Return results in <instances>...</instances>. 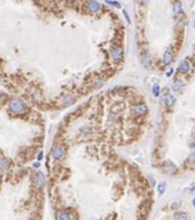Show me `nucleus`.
Listing matches in <instances>:
<instances>
[{"instance_id":"nucleus-24","label":"nucleus","mask_w":195,"mask_h":220,"mask_svg":"<svg viewBox=\"0 0 195 220\" xmlns=\"http://www.w3.org/2000/svg\"><path fill=\"white\" fill-rule=\"evenodd\" d=\"M172 72H173V70H170V71H168V74H166V76H168V77H170V76L172 75Z\"/></svg>"},{"instance_id":"nucleus-4","label":"nucleus","mask_w":195,"mask_h":220,"mask_svg":"<svg viewBox=\"0 0 195 220\" xmlns=\"http://www.w3.org/2000/svg\"><path fill=\"white\" fill-rule=\"evenodd\" d=\"M86 9L92 13H98L101 11V5L95 0H88L86 4Z\"/></svg>"},{"instance_id":"nucleus-1","label":"nucleus","mask_w":195,"mask_h":220,"mask_svg":"<svg viewBox=\"0 0 195 220\" xmlns=\"http://www.w3.org/2000/svg\"><path fill=\"white\" fill-rule=\"evenodd\" d=\"M9 109L16 115H22L27 111V107L22 100H13L9 104Z\"/></svg>"},{"instance_id":"nucleus-25","label":"nucleus","mask_w":195,"mask_h":220,"mask_svg":"<svg viewBox=\"0 0 195 220\" xmlns=\"http://www.w3.org/2000/svg\"><path fill=\"white\" fill-rule=\"evenodd\" d=\"M34 168H39V163H34Z\"/></svg>"},{"instance_id":"nucleus-13","label":"nucleus","mask_w":195,"mask_h":220,"mask_svg":"<svg viewBox=\"0 0 195 220\" xmlns=\"http://www.w3.org/2000/svg\"><path fill=\"white\" fill-rule=\"evenodd\" d=\"M184 86H185V85H184L181 81H177V83L174 84V90H176L177 92H181L184 90Z\"/></svg>"},{"instance_id":"nucleus-17","label":"nucleus","mask_w":195,"mask_h":220,"mask_svg":"<svg viewBox=\"0 0 195 220\" xmlns=\"http://www.w3.org/2000/svg\"><path fill=\"white\" fill-rule=\"evenodd\" d=\"M142 61H143V64H145V65H149V64H150V56H149V54H145V55H143Z\"/></svg>"},{"instance_id":"nucleus-5","label":"nucleus","mask_w":195,"mask_h":220,"mask_svg":"<svg viewBox=\"0 0 195 220\" xmlns=\"http://www.w3.org/2000/svg\"><path fill=\"white\" fill-rule=\"evenodd\" d=\"M34 182L37 187L44 186V184H45V177H44V174L41 173V172H37L34 177Z\"/></svg>"},{"instance_id":"nucleus-15","label":"nucleus","mask_w":195,"mask_h":220,"mask_svg":"<svg viewBox=\"0 0 195 220\" xmlns=\"http://www.w3.org/2000/svg\"><path fill=\"white\" fill-rule=\"evenodd\" d=\"M176 219H181V220H187L188 219V215L186 213H177L174 215Z\"/></svg>"},{"instance_id":"nucleus-3","label":"nucleus","mask_w":195,"mask_h":220,"mask_svg":"<svg viewBox=\"0 0 195 220\" xmlns=\"http://www.w3.org/2000/svg\"><path fill=\"white\" fill-rule=\"evenodd\" d=\"M110 53H111V58L114 60L115 62H118L122 60L123 58V48L122 47H113L111 49H110Z\"/></svg>"},{"instance_id":"nucleus-22","label":"nucleus","mask_w":195,"mask_h":220,"mask_svg":"<svg viewBox=\"0 0 195 220\" xmlns=\"http://www.w3.org/2000/svg\"><path fill=\"white\" fill-rule=\"evenodd\" d=\"M123 14H124V16H125L126 21L129 22V23H131V21H130V17H129V15H127V13L125 12V11H123Z\"/></svg>"},{"instance_id":"nucleus-11","label":"nucleus","mask_w":195,"mask_h":220,"mask_svg":"<svg viewBox=\"0 0 195 220\" xmlns=\"http://www.w3.org/2000/svg\"><path fill=\"white\" fill-rule=\"evenodd\" d=\"M173 8H174V13H176V14L183 12V6H181V4H180L179 1L174 2V5H173Z\"/></svg>"},{"instance_id":"nucleus-26","label":"nucleus","mask_w":195,"mask_h":220,"mask_svg":"<svg viewBox=\"0 0 195 220\" xmlns=\"http://www.w3.org/2000/svg\"><path fill=\"white\" fill-rule=\"evenodd\" d=\"M141 1H142V2H146V4H147V2H148L149 0H141Z\"/></svg>"},{"instance_id":"nucleus-16","label":"nucleus","mask_w":195,"mask_h":220,"mask_svg":"<svg viewBox=\"0 0 195 220\" xmlns=\"http://www.w3.org/2000/svg\"><path fill=\"white\" fill-rule=\"evenodd\" d=\"M165 182H161L160 185H158V187H157V190H158V193H160L161 195L164 193V190H165Z\"/></svg>"},{"instance_id":"nucleus-23","label":"nucleus","mask_w":195,"mask_h":220,"mask_svg":"<svg viewBox=\"0 0 195 220\" xmlns=\"http://www.w3.org/2000/svg\"><path fill=\"white\" fill-rule=\"evenodd\" d=\"M37 158H38V161H40V159L43 158V151H41V152H39V155H38V157H37Z\"/></svg>"},{"instance_id":"nucleus-12","label":"nucleus","mask_w":195,"mask_h":220,"mask_svg":"<svg viewBox=\"0 0 195 220\" xmlns=\"http://www.w3.org/2000/svg\"><path fill=\"white\" fill-rule=\"evenodd\" d=\"M7 168H8V163L5 159H0V172H4Z\"/></svg>"},{"instance_id":"nucleus-27","label":"nucleus","mask_w":195,"mask_h":220,"mask_svg":"<svg viewBox=\"0 0 195 220\" xmlns=\"http://www.w3.org/2000/svg\"><path fill=\"white\" fill-rule=\"evenodd\" d=\"M193 205H194V208H195V198L193 200Z\"/></svg>"},{"instance_id":"nucleus-6","label":"nucleus","mask_w":195,"mask_h":220,"mask_svg":"<svg viewBox=\"0 0 195 220\" xmlns=\"http://www.w3.org/2000/svg\"><path fill=\"white\" fill-rule=\"evenodd\" d=\"M163 171L165 172L166 174H174L177 172V168H176V165L173 164V163H166L165 165H164V168H163Z\"/></svg>"},{"instance_id":"nucleus-7","label":"nucleus","mask_w":195,"mask_h":220,"mask_svg":"<svg viewBox=\"0 0 195 220\" xmlns=\"http://www.w3.org/2000/svg\"><path fill=\"white\" fill-rule=\"evenodd\" d=\"M133 110L137 112L138 115H145L147 112V107L143 104H137L133 107Z\"/></svg>"},{"instance_id":"nucleus-2","label":"nucleus","mask_w":195,"mask_h":220,"mask_svg":"<svg viewBox=\"0 0 195 220\" xmlns=\"http://www.w3.org/2000/svg\"><path fill=\"white\" fill-rule=\"evenodd\" d=\"M64 155H66V152H64L63 147H61V146H56V147H54L52 149V157L55 161H61L63 157H64Z\"/></svg>"},{"instance_id":"nucleus-9","label":"nucleus","mask_w":195,"mask_h":220,"mask_svg":"<svg viewBox=\"0 0 195 220\" xmlns=\"http://www.w3.org/2000/svg\"><path fill=\"white\" fill-rule=\"evenodd\" d=\"M164 102H165L168 107H172L173 104L176 103V98L173 95H171V94H166L165 98H164Z\"/></svg>"},{"instance_id":"nucleus-10","label":"nucleus","mask_w":195,"mask_h":220,"mask_svg":"<svg viewBox=\"0 0 195 220\" xmlns=\"http://www.w3.org/2000/svg\"><path fill=\"white\" fill-rule=\"evenodd\" d=\"M172 60H173V56H172V53L170 51H166L164 53V55H163V62L165 64H170L172 62Z\"/></svg>"},{"instance_id":"nucleus-8","label":"nucleus","mask_w":195,"mask_h":220,"mask_svg":"<svg viewBox=\"0 0 195 220\" xmlns=\"http://www.w3.org/2000/svg\"><path fill=\"white\" fill-rule=\"evenodd\" d=\"M189 69H190V64L187 61H183L179 65V72H181V74H187Z\"/></svg>"},{"instance_id":"nucleus-18","label":"nucleus","mask_w":195,"mask_h":220,"mask_svg":"<svg viewBox=\"0 0 195 220\" xmlns=\"http://www.w3.org/2000/svg\"><path fill=\"white\" fill-rule=\"evenodd\" d=\"M153 93H154L155 96H158L160 95V86L157 84H155L154 86H153Z\"/></svg>"},{"instance_id":"nucleus-19","label":"nucleus","mask_w":195,"mask_h":220,"mask_svg":"<svg viewBox=\"0 0 195 220\" xmlns=\"http://www.w3.org/2000/svg\"><path fill=\"white\" fill-rule=\"evenodd\" d=\"M59 219H61V220L71 219V217H70V215H69L67 212H61V213H60V215H59Z\"/></svg>"},{"instance_id":"nucleus-14","label":"nucleus","mask_w":195,"mask_h":220,"mask_svg":"<svg viewBox=\"0 0 195 220\" xmlns=\"http://www.w3.org/2000/svg\"><path fill=\"white\" fill-rule=\"evenodd\" d=\"M106 4H108L110 6L113 7H116V8H120V2H116V1H111V0H106Z\"/></svg>"},{"instance_id":"nucleus-20","label":"nucleus","mask_w":195,"mask_h":220,"mask_svg":"<svg viewBox=\"0 0 195 220\" xmlns=\"http://www.w3.org/2000/svg\"><path fill=\"white\" fill-rule=\"evenodd\" d=\"M181 205V203L179 202V201H176L174 203H172L171 204V209H177V208H179Z\"/></svg>"},{"instance_id":"nucleus-21","label":"nucleus","mask_w":195,"mask_h":220,"mask_svg":"<svg viewBox=\"0 0 195 220\" xmlns=\"http://www.w3.org/2000/svg\"><path fill=\"white\" fill-rule=\"evenodd\" d=\"M188 161H189V162H192V163H194V164H195V151H194V152H192V154L189 155Z\"/></svg>"}]
</instances>
